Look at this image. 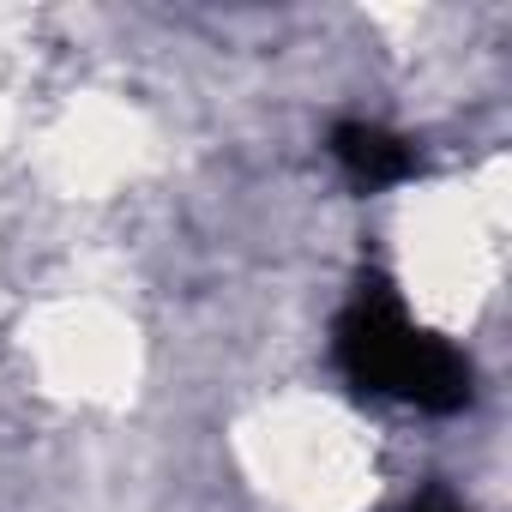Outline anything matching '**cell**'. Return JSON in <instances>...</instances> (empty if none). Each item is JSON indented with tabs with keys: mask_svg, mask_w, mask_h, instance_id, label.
<instances>
[{
	"mask_svg": "<svg viewBox=\"0 0 512 512\" xmlns=\"http://www.w3.org/2000/svg\"><path fill=\"white\" fill-rule=\"evenodd\" d=\"M344 356L356 362V374L374 392H398L416 404H458L464 398V362L452 350H440L434 338H416L386 302H362L356 320L344 326Z\"/></svg>",
	"mask_w": 512,
	"mask_h": 512,
	"instance_id": "6da1fadb",
	"label": "cell"
},
{
	"mask_svg": "<svg viewBox=\"0 0 512 512\" xmlns=\"http://www.w3.org/2000/svg\"><path fill=\"white\" fill-rule=\"evenodd\" d=\"M338 157H344L356 175H368V181H392V175L410 169V145L386 139L380 127H344V133H338Z\"/></svg>",
	"mask_w": 512,
	"mask_h": 512,
	"instance_id": "7a4b0ae2",
	"label": "cell"
},
{
	"mask_svg": "<svg viewBox=\"0 0 512 512\" xmlns=\"http://www.w3.org/2000/svg\"><path fill=\"white\" fill-rule=\"evenodd\" d=\"M428 512H452V506H428Z\"/></svg>",
	"mask_w": 512,
	"mask_h": 512,
	"instance_id": "3957f363",
	"label": "cell"
}]
</instances>
